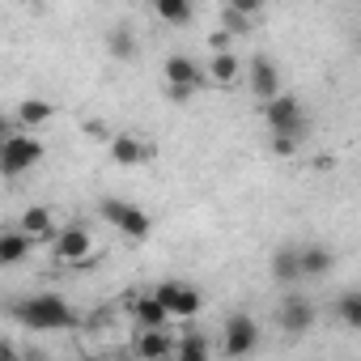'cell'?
<instances>
[{
    "label": "cell",
    "instance_id": "7c38bea8",
    "mask_svg": "<svg viewBox=\"0 0 361 361\" xmlns=\"http://www.w3.org/2000/svg\"><path fill=\"white\" fill-rule=\"evenodd\" d=\"M51 115H56V106H51L47 98H22V102H18V111H13V119H18V128H22V132H26V128H43Z\"/></svg>",
    "mask_w": 361,
    "mask_h": 361
},
{
    "label": "cell",
    "instance_id": "ffe728a7",
    "mask_svg": "<svg viewBox=\"0 0 361 361\" xmlns=\"http://www.w3.org/2000/svg\"><path fill=\"white\" fill-rule=\"evenodd\" d=\"M157 18L170 22V26H188L196 18V5L192 0H157Z\"/></svg>",
    "mask_w": 361,
    "mask_h": 361
},
{
    "label": "cell",
    "instance_id": "44dd1931",
    "mask_svg": "<svg viewBox=\"0 0 361 361\" xmlns=\"http://www.w3.org/2000/svg\"><path fill=\"white\" fill-rule=\"evenodd\" d=\"M204 77H209V81H217V85H230V81L238 77V56H234V51H221V56H213Z\"/></svg>",
    "mask_w": 361,
    "mask_h": 361
},
{
    "label": "cell",
    "instance_id": "9c48e42d",
    "mask_svg": "<svg viewBox=\"0 0 361 361\" xmlns=\"http://www.w3.org/2000/svg\"><path fill=\"white\" fill-rule=\"evenodd\" d=\"M161 73H166V85H183V90H200L204 85V68L192 56H170L161 64Z\"/></svg>",
    "mask_w": 361,
    "mask_h": 361
},
{
    "label": "cell",
    "instance_id": "5b68a950",
    "mask_svg": "<svg viewBox=\"0 0 361 361\" xmlns=\"http://www.w3.org/2000/svg\"><path fill=\"white\" fill-rule=\"evenodd\" d=\"M98 213L123 234V238H132V243H140V238H149V230H153V221H149V213H140L136 204H128V200H115V196H106L102 204H98Z\"/></svg>",
    "mask_w": 361,
    "mask_h": 361
},
{
    "label": "cell",
    "instance_id": "ba28073f",
    "mask_svg": "<svg viewBox=\"0 0 361 361\" xmlns=\"http://www.w3.org/2000/svg\"><path fill=\"white\" fill-rule=\"evenodd\" d=\"M51 243H56V255H60L64 264H85L90 251H94V238H90L85 226H68V230H60Z\"/></svg>",
    "mask_w": 361,
    "mask_h": 361
},
{
    "label": "cell",
    "instance_id": "ac0fdd59",
    "mask_svg": "<svg viewBox=\"0 0 361 361\" xmlns=\"http://www.w3.org/2000/svg\"><path fill=\"white\" fill-rule=\"evenodd\" d=\"M106 51L115 56V60H136V51H140V43H136V35L128 30V26H115L111 35H106Z\"/></svg>",
    "mask_w": 361,
    "mask_h": 361
},
{
    "label": "cell",
    "instance_id": "7402d4cb",
    "mask_svg": "<svg viewBox=\"0 0 361 361\" xmlns=\"http://www.w3.org/2000/svg\"><path fill=\"white\" fill-rule=\"evenodd\" d=\"M136 319L145 323V331H161V327H166V310H161V306L153 302V293L136 302Z\"/></svg>",
    "mask_w": 361,
    "mask_h": 361
},
{
    "label": "cell",
    "instance_id": "f546056e",
    "mask_svg": "<svg viewBox=\"0 0 361 361\" xmlns=\"http://www.w3.org/2000/svg\"><path fill=\"white\" fill-rule=\"evenodd\" d=\"M9 136H13V123H9L5 115H0V149H5V140H9Z\"/></svg>",
    "mask_w": 361,
    "mask_h": 361
},
{
    "label": "cell",
    "instance_id": "30bf717a",
    "mask_svg": "<svg viewBox=\"0 0 361 361\" xmlns=\"http://www.w3.org/2000/svg\"><path fill=\"white\" fill-rule=\"evenodd\" d=\"M251 90H255L259 102H272L281 94V73H276V64L268 56H255L251 60Z\"/></svg>",
    "mask_w": 361,
    "mask_h": 361
},
{
    "label": "cell",
    "instance_id": "9a60e30c",
    "mask_svg": "<svg viewBox=\"0 0 361 361\" xmlns=\"http://www.w3.org/2000/svg\"><path fill=\"white\" fill-rule=\"evenodd\" d=\"M18 230H22V234H26L30 243H35V238H56V226H51V213H47V209H39V204L22 213V221H18Z\"/></svg>",
    "mask_w": 361,
    "mask_h": 361
},
{
    "label": "cell",
    "instance_id": "8fae6325",
    "mask_svg": "<svg viewBox=\"0 0 361 361\" xmlns=\"http://www.w3.org/2000/svg\"><path fill=\"white\" fill-rule=\"evenodd\" d=\"M298 268H302V276H327V272L336 268V251H327V247H319V243L298 247Z\"/></svg>",
    "mask_w": 361,
    "mask_h": 361
},
{
    "label": "cell",
    "instance_id": "4fadbf2b",
    "mask_svg": "<svg viewBox=\"0 0 361 361\" xmlns=\"http://www.w3.org/2000/svg\"><path fill=\"white\" fill-rule=\"evenodd\" d=\"M111 157H115L123 170H132V166H140L149 153H145V145H140L132 132H115V136H111Z\"/></svg>",
    "mask_w": 361,
    "mask_h": 361
},
{
    "label": "cell",
    "instance_id": "277c9868",
    "mask_svg": "<svg viewBox=\"0 0 361 361\" xmlns=\"http://www.w3.org/2000/svg\"><path fill=\"white\" fill-rule=\"evenodd\" d=\"M153 302L166 310V319H192V314H200V310H204V293H200L196 285H178V281L157 285Z\"/></svg>",
    "mask_w": 361,
    "mask_h": 361
},
{
    "label": "cell",
    "instance_id": "d6986e66",
    "mask_svg": "<svg viewBox=\"0 0 361 361\" xmlns=\"http://www.w3.org/2000/svg\"><path fill=\"white\" fill-rule=\"evenodd\" d=\"M136 348H140V357H145V361H161V357H170V353H174V336H166V327H161V331H145Z\"/></svg>",
    "mask_w": 361,
    "mask_h": 361
},
{
    "label": "cell",
    "instance_id": "e0dca14e",
    "mask_svg": "<svg viewBox=\"0 0 361 361\" xmlns=\"http://www.w3.org/2000/svg\"><path fill=\"white\" fill-rule=\"evenodd\" d=\"M174 361H209V336L204 331H188L174 340Z\"/></svg>",
    "mask_w": 361,
    "mask_h": 361
},
{
    "label": "cell",
    "instance_id": "4316f807",
    "mask_svg": "<svg viewBox=\"0 0 361 361\" xmlns=\"http://www.w3.org/2000/svg\"><path fill=\"white\" fill-rule=\"evenodd\" d=\"M85 132H90L94 140H111V132H106V123H102V119H85Z\"/></svg>",
    "mask_w": 361,
    "mask_h": 361
},
{
    "label": "cell",
    "instance_id": "6da1fadb",
    "mask_svg": "<svg viewBox=\"0 0 361 361\" xmlns=\"http://www.w3.org/2000/svg\"><path fill=\"white\" fill-rule=\"evenodd\" d=\"M13 319L22 327H30V331H68L77 323V310L60 293H35V298L13 306Z\"/></svg>",
    "mask_w": 361,
    "mask_h": 361
},
{
    "label": "cell",
    "instance_id": "484cf974",
    "mask_svg": "<svg viewBox=\"0 0 361 361\" xmlns=\"http://www.w3.org/2000/svg\"><path fill=\"white\" fill-rule=\"evenodd\" d=\"M0 361H26V353H22L13 340H5V336H0Z\"/></svg>",
    "mask_w": 361,
    "mask_h": 361
},
{
    "label": "cell",
    "instance_id": "52a82bcc",
    "mask_svg": "<svg viewBox=\"0 0 361 361\" xmlns=\"http://www.w3.org/2000/svg\"><path fill=\"white\" fill-rule=\"evenodd\" d=\"M276 323H281V331H285L289 340H302V336L314 327V302L302 298V293L281 298V306H276Z\"/></svg>",
    "mask_w": 361,
    "mask_h": 361
},
{
    "label": "cell",
    "instance_id": "d4e9b609",
    "mask_svg": "<svg viewBox=\"0 0 361 361\" xmlns=\"http://www.w3.org/2000/svg\"><path fill=\"white\" fill-rule=\"evenodd\" d=\"M230 9H234V13H243V18H251V22H255V13H259V9H264V5H259V0H230Z\"/></svg>",
    "mask_w": 361,
    "mask_h": 361
},
{
    "label": "cell",
    "instance_id": "2e32d148",
    "mask_svg": "<svg viewBox=\"0 0 361 361\" xmlns=\"http://www.w3.org/2000/svg\"><path fill=\"white\" fill-rule=\"evenodd\" d=\"M302 276V268H298V247L289 243V247H276V255H272V281H281V285H293Z\"/></svg>",
    "mask_w": 361,
    "mask_h": 361
},
{
    "label": "cell",
    "instance_id": "7a4b0ae2",
    "mask_svg": "<svg viewBox=\"0 0 361 361\" xmlns=\"http://www.w3.org/2000/svg\"><path fill=\"white\" fill-rule=\"evenodd\" d=\"M264 119H268V128L281 136V140H306V132H310V119H306V106H302V98H293V94H276L268 106H264Z\"/></svg>",
    "mask_w": 361,
    "mask_h": 361
},
{
    "label": "cell",
    "instance_id": "3957f363",
    "mask_svg": "<svg viewBox=\"0 0 361 361\" xmlns=\"http://www.w3.org/2000/svg\"><path fill=\"white\" fill-rule=\"evenodd\" d=\"M43 161V145L26 132H13L0 149V178H22L26 170H35Z\"/></svg>",
    "mask_w": 361,
    "mask_h": 361
},
{
    "label": "cell",
    "instance_id": "5bb4252c",
    "mask_svg": "<svg viewBox=\"0 0 361 361\" xmlns=\"http://www.w3.org/2000/svg\"><path fill=\"white\" fill-rule=\"evenodd\" d=\"M30 255V238L22 230H0V268H13Z\"/></svg>",
    "mask_w": 361,
    "mask_h": 361
},
{
    "label": "cell",
    "instance_id": "603a6c76",
    "mask_svg": "<svg viewBox=\"0 0 361 361\" xmlns=\"http://www.w3.org/2000/svg\"><path fill=\"white\" fill-rule=\"evenodd\" d=\"M336 310H340V319H344L348 327H361V293H357V289H344L340 302H336Z\"/></svg>",
    "mask_w": 361,
    "mask_h": 361
},
{
    "label": "cell",
    "instance_id": "83f0119b",
    "mask_svg": "<svg viewBox=\"0 0 361 361\" xmlns=\"http://www.w3.org/2000/svg\"><path fill=\"white\" fill-rule=\"evenodd\" d=\"M209 43H213V56H221V51H230V35H226V30H217V35H209Z\"/></svg>",
    "mask_w": 361,
    "mask_h": 361
},
{
    "label": "cell",
    "instance_id": "f1b7e54d",
    "mask_svg": "<svg viewBox=\"0 0 361 361\" xmlns=\"http://www.w3.org/2000/svg\"><path fill=\"white\" fill-rule=\"evenodd\" d=\"M272 149H276L281 157H293V153H298V140H281V136H276V140H272Z\"/></svg>",
    "mask_w": 361,
    "mask_h": 361
},
{
    "label": "cell",
    "instance_id": "cb8c5ba5",
    "mask_svg": "<svg viewBox=\"0 0 361 361\" xmlns=\"http://www.w3.org/2000/svg\"><path fill=\"white\" fill-rule=\"evenodd\" d=\"M221 30H226L230 39H234V35H247V30H251V18H243V13H234V9L226 5V9H221Z\"/></svg>",
    "mask_w": 361,
    "mask_h": 361
},
{
    "label": "cell",
    "instance_id": "8992f818",
    "mask_svg": "<svg viewBox=\"0 0 361 361\" xmlns=\"http://www.w3.org/2000/svg\"><path fill=\"white\" fill-rule=\"evenodd\" d=\"M221 348H226V357H251L255 348H259V323L251 319V314H230L226 319V331H221Z\"/></svg>",
    "mask_w": 361,
    "mask_h": 361
}]
</instances>
